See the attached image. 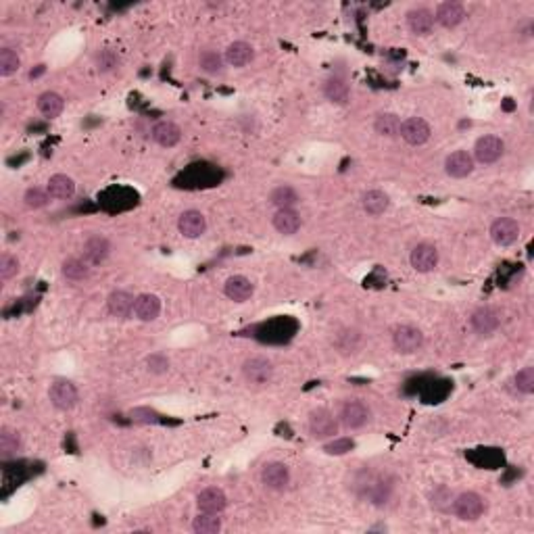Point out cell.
<instances>
[{
	"instance_id": "f35d334b",
	"label": "cell",
	"mask_w": 534,
	"mask_h": 534,
	"mask_svg": "<svg viewBox=\"0 0 534 534\" xmlns=\"http://www.w3.org/2000/svg\"><path fill=\"white\" fill-rule=\"evenodd\" d=\"M23 201H25V207H29V209H42L48 205L50 194H48V190H42V188H29L25 192Z\"/></svg>"
},
{
	"instance_id": "6da1fadb",
	"label": "cell",
	"mask_w": 534,
	"mask_h": 534,
	"mask_svg": "<svg viewBox=\"0 0 534 534\" xmlns=\"http://www.w3.org/2000/svg\"><path fill=\"white\" fill-rule=\"evenodd\" d=\"M453 514L461 520V522H476L485 510H487V503L485 499L474 493V491H468V493H461L459 497L453 499V505H451Z\"/></svg>"
},
{
	"instance_id": "8fae6325",
	"label": "cell",
	"mask_w": 534,
	"mask_h": 534,
	"mask_svg": "<svg viewBox=\"0 0 534 534\" xmlns=\"http://www.w3.org/2000/svg\"><path fill=\"white\" fill-rule=\"evenodd\" d=\"M261 482L271 491H284L290 485V470L282 461H269L261 470Z\"/></svg>"
},
{
	"instance_id": "7bdbcfd3",
	"label": "cell",
	"mask_w": 534,
	"mask_h": 534,
	"mask_svg": "<svg viewBox=\"0 0 534 534\" xmlns=\"http://www.w3.org/2000/svg\"><path fill=\"white\" fill-rule=\"evenodd\" d=\"M132 420L134 422H140V424H157L159 422V413L148 409V407H138V409H132Z\"/></svg>"
},
{
	"instance_id": "52a82bcc",
	"label": "cell",
	"mask_w": 534,
	"mask_h": 534,
	"mask_svg": "<svg viewBox=\"0 0 534 534\" xmlns=\"http://www.w3.org/2000/svg\"><path fill=\"white\" fill-rule=\"evenodd\" d=\"M505 153V144L499 136H482L478 138L476 146H474V159L480 161L482 165H491L497 163Z\"/></svg>"
},
{
	"instance_id": "277c9868",
	"label": "cell",
	"mask_w": 534,
	"mask_h": 534,
	"mask_svg": "<svg viewBox=\"0 0 534 534\" xmlns=\"http://www.w3.org/2000/svg\"><path fill=\"white\" fill-rule=\"evenodd\" d=\"M48 397H50V403H52L56 409H61V411L73 409V407L77 405V399H79V397H77L75 384L69 382V380H63V378H59V380H54V382L50 384Z\"/></svg>"
},
{
	"instance_id": "4dcf8cb0",
	"label": "cell",
	"mask_w": 534,
	"mask_h": 534,
	"mask_svg": "<svg viewBox=\"0 0 534 534\" xmlns=\"http://www.w3.org/2000/svg\"><path fill=\"white\" fill-rule=\"evenodd\" d=\"M374 130L384 138H395L401 132V119L395 113H380L374 121Z\"/></svg>"
},
{
	"instance_id": "2e32d148",
	"label": "cell",
	"mask_w": 534,
	"mask_h": 534,
	"mask_svg": "<svg viewBox=\"0 0 534 534\" xmlns=\"http://www.w3.org/2000/svg\"><path fill=\"white\" fill-rule=\"evenodd\" d=\"M464 19H466V8L459 2H451V0L438 4V8L434 13V21L441 23L447 29L457 27L459 23H464Z\"/></svg>"
},
{
	"instance_id": "484cf974",
	"label": "cell",
	"mask_w": 534,
	"mask_h": 534,
	"mask_svg": "<svg viewBox=\"0 0 534 534\" xmlns=\"http://www.w3.org/2000/svg\"><path fill=\"white\" fill-rule=\"evenodd\" d=\"M361 205H363L365 213H369V215H382L384 211H388L390 199H388V194L382 192V190H367V192L363 194Z\"/></svg>"
},
{
	"instance_id": "9c48e42d",
	"label": "cell",
	"mask_w": 534,
	"mask_h": 534,
	"mask_svg": "<svg viewBox=\"0 0 534 534\" xmlns=\"http://www.w3.org/2000/svg\"><path fill=\"white\" fill-rule=\"evenodd\" d=\"M491 238L499 247H510L520 238V224L512 218H499L491 226Z\"/></svg>"
},
{
	"instance_id": "3957f363",
	"label": "cell",
	"mask_w": 534,
	"mask_h": 534,
	"mask_svg": "<svg viewBox=\"0 0 534 534\" xmlns=\"http://www.w3.org/2000/svg\"><path fill=\"white\" fill-rule=\"evenodd\" d=\"M309 432L313 438L317 441H326V438H334V434H338V422L334 418V413L330 409H313L309 415Z\"/></svg>"
},
{
	"instance_id": "d590c367",
	"label": "cell",
	"mask_w": 534,
	"mask_h": 534,
	"mask_svg": "<svg viewBox=\"0 0 534 534\" xmlns=\"http://www.w3.org/2000/svg\"><path fill=\"white\" fill-rule=\"evenodd\" d=\"M361 342V334L357 330H342L336 334V346L342 353H353Z\"/></svg>"
},
{
	"instance_id": "7402d4cb",
	"label": "cell",
	"mask_w": 534,
	"mask_h": 534,
	"mask_svg": "<svg viewBox=\"0 0 534 534\" xmlns=\"http://www.w3.org/2000/svg\"><path fill=\"white\" fill-rule=\"evenodd\" d=\"M273 228L284 234V236H290V234H296L298 228H300V215L294 211V209H277L273 220H271Z\"/></svg>"
},
{
	"instance_id": "e575fe53",
	"label": "cell",
	"mask_w": 534,
	"mask_h": 534,
	"mask_svg": "<svg viewBox=\"0 0 534 534\" xmlns=\"http://www.w3.org/2000/svg\"><path fill=\"white\" fill-rule=\"evenodd\" d=\"M21 67V59L13 48H2L0 50V75L2 77H10L13 73H17Z\"/></svg>"
},
{
	"instance_id": "1f68e13d",
	"label": "cell",
	"mask_w": 534,
	"mask_h": 534,
	"mask_svg": "<svg viewBox=\"0 0 534 534\" xmlns=\"http://www.w3.org/2000/svg\"><path fill=\"white\" fill-rule=\"evenodd\" d=\"M90 264L86 261V259H77V257H71V259H67L63 267H61V271H63V275L67 277V280H71V282H79V280H86L88 275H90Z\"/></svg>"
},
{
	"instance_id": "d4e9b609",
	"label": "cell",
	"mask_w": 534,
	"mask_h": 534,
	"mask_svg": "<svg viewBox=\"0 0 534 534\" xmlns=\"http://www.w3.org/2000/svg\"><path fill=\"white\" fill-rule=\"evenodd\" d=\"M134 294H130L128 290H115L109 296V311L117 317H130L134 311Z\"/></svg>"
},
{
	"instance_id": "ee69618b",
	"label": "cell",
	"mask_w": 534,
	"mask_h": 534,
	"mask_svg": "<svg viewBox=\"0 0 534 534\" xmlns=\"http://www.w3.org/2000/svg\"><path fill=\"white\" fill-rule=\"evenodd\" d=\"M146 365H148V372L153 374H165L169 369V361L163 355H151Z\"/></svg>"
},
{
	"instance_id": "836d02e7",
	"label": "cell",
	"mask_w": 534,
	"mask_h": 534,
	"mask_svg": "<svg viewBox=\"0 0 534 534\" xmlns=\"http://www.w3.org/2000/svg\"><path fill=\"white\" fill-rule=\"evenodd\" d=\"M192 531L197 534H218L222 531V520L218 518V514H199V518H194Z\"/></svg>"
},
{
	"instance_id": "f1b7e54d",
	"label": "cell",
	"mask_w": 534,
	"mask_h": 534,
	"mask_svg": "<svg viewBox=\"0 0 534 534\" xmlns=\"http://www.w3.org/2000/svg\"><path fill=\"white\" fill-rule=\"evenodd\" d=\"M269 203H271L275 209H292V207L298 203V192H296L292 186L282 184V186H277V188L271 190Z\"/></svg>"
},
{
	"instance_id": "30bf717a",
	"label": "cell",
	"mask_w": 534,
	"mask_h": 534,
	"mask_svg": "<svg viewBox=\"0 0 534 534\" xmlns=\"http://www.w3.org/2000/svg\"><path fill=\"white\" fill-rule=\"evenodd\" d=\"M409 261H411V267L420 273H428V271H434L436 266H438V251L434 245H428V243H422L418 245L411 255H409Z\"/></svg>"
},
{
	"instance_id": "ac0fdd59",
	"label": "cell",
	"mask_w": 534,
	"mask_h": 534,
	"mask_svg": "<svg viewBox=\"0 0 534 534\" xmlns=\"http://www.w3.org/2000/svg\"><path fill=\"white\" fill-rule=\"evenodd\" d=\"M161 313V300L159 296L151 294V292H144V294H138L136 296V303H134V315L140 319V321H155Z\"/></svg>"
},
{
	"instance_id": "4316f807",
	"label": "cell",
	"mask_w": 534,
	"mask_h": 534,
	"mask_svg": "<svg viewBox=\"0 0 534 534\" xmlns=\"http://www.w3.org/2000/svg\"><path fill=\"white\" fill-rule=\"evenodd\" d=\"M38 109H40V113H42L44 117L54 119V117H59V115L63 113L65 100H63V96L56 94V92H44V94H40V98H38Z\"/></svg>"
},
{
	"instance_id": "8992f818",
	"label": "cell",
	"mask_w": 534,
	"mask_h": 534,
	"mask_svg": "<svg viewBox=\"0 0 534 534\" xmlns=\"http://www.w3.org/2000/svg\"><path fill=\"white\" fill-rule=\"evenodd\" d=\"M372 420V411L363 401H346L340 409V422L349 430H359Z\"/></svg>"
},
{
	"instance_id": "e0dca14e",
	"label": "cell",
	"mask_w": 534,
	"mask_h": 534,
	"mask_svg": "<svg viewBox=\"0 0 534 534\" xmlns=\"http://www.w3.org/2000/svg\"><path fill=\"white\" fill-rule=\"evenodd\" d=\"M153 140L159 144V146H165V148H171V146H176L180 140H182V130H180V125L178 123H174V121H167V119H163V121H157L155 125H153Z\"/></svg>"
},
{
	"instance_id": "ffe728a7",
	"label": "cell",
	"mask_w": 534,
	"mask_h": 534,
	"mask_svg": "<svg viewBox=\"0 0 534 534\" xmlns=\"http://www.w3.org/2000/svg\"><path fill=\"white\" fill-rule=\"evenodd\" d=\"M111 253V243L105 236H90L84 245V259L90 266L102 264Z\"/></svg>"
},
{
	"instance_id": "d6a6232c",
	"label": "cell",
	"mask_w": 534,
	"mask_h": 534,
	"mask_svg": "<svg viewBox=\"0 0 534 534\" xmlns=\"http://www.w3.org/2000/svg\"><path fill=\"white\" fill-rule=\"evenodd\" d=\"M224 63H226V56H222L220 52L215 50H203L199 54V65L205 73L209 75H215V73H222L224 71Z\"/></svg>"
},
{
	"instance_id": "cb8c5ba5",
	"label": "cell",
	"mask_w": 534,
	"mask_h": 534,
	"mask_svg": "<svg viewBox=\"0 0 534 534\" xmlns=\"http://www.w3.org/2000/svg\"><path fill=\"white\" fill-rule=\"evenodd\" d=\"M50 199H56V201H67L75 194V182L65 176V174H56L48 180V186H46Z\"/></svg>"
},
{
	"instance_id": "d6986e66",
	"label": "cell",
	"mask_w": 534,
	"mask_h": 534,
	"mask_svg": "<svg viewBox=\"0 0 534 534\" xmlns=\"http://www.w3.org/2000/svg\"><path fill=\"white\" fill-rule=\"evenodd\" d=\"M224 292H226V296H228L230 300L245 303V300H249V298L253 296L255 286H253V282H251L247 275H232V277H228Z\"/></svg>"
},
{
	"instance_id": "5bb4252c",
	"label": "cell",
	"mask_w": 534,
	"mask_h": 534,
	"mask_svg": "<svg viewBox=\"0 0 534 534\" xmlns=\"http://www.w3.org/2000/svg\"><path fill=\"white\" fill-rule=\"evenodd\" d=\"M470 323H472V328H474L476 334L489 336V334H493V332L499 328L501 317H499V313H497L493 307H478V309L472 313Z\"/></svg>"
},
{
	"instance_id": "60d3db41",
	"label": "cell",
	"mask_w": 534,
	"mask_h": 534,
	"mask_svg": "<svg viewBox=\"0 0 534 534\" xmlns=\"http://www.w3.org/2000/svg\"><path fill=\"white\" fill-rule=\"evenodd\" d=\"M117 65H119V56H117L113 50L105 48V50H100V52L96 54V67H98V71L107 73V71H113Z\"/></svg>"
},
{
	"instance_id": "74e56055",
	"label": "cell",
	"mask_w": 534,
	"mask_h": 534,
	"mask_svg": "<svg viewBox=\"0 0 534 534\" xmlns=\"http://www.w3.org/2000/svg\"><path fill=\"white\" fill-rule=\"evenodd\" d=\"M514 386L522 395H533L534 392V367H522L514 376Z\"/></svg>"
},
{
	"instance_id": "5b68a950",
	"label": "cell",
	"mask_w": 534,
	"mask_h": 534,
	"mask_svg": "<svg viewBox=\"0 0 534 534\" xmlns=\"http://www.w3.org/2000/svg\"><path fill=\"white\" fill-rule=\"evenodd\" d=\"M245 380L253 386H267L273 378V365L266 357H251L243 365Z\"/></svg>"
},
{
	"instance_id": "7c38bea8",
	"label": "cell",
	"mask_w": 534,
	"mask_h": 534,
	"mask_svg": "<svg viewBox=\"0 0 534 534\" xmlns=\"http://www.w3.org/2000/svg\"><path fill=\"white\" fill-rule=\"evenodd\" d=\"M445 171H447V176H451L455 180L468 178L474 171V157L468 151H455L447 157Z\"/></svg>"
},
{
	"instance_id": "4fadbf2b",
	"label": "cell",
	"mask_w": 534,
	"mask_h": 534,
	"mask_svg": "<svg viewBox=\"0 0 534 534\" xmlns=\"http://www.w3.org/2000/svg\"><path fill=\"white\" fill-rule=\"evenodd\" d=\"M178 230H180V234L186 236V238H199V236H203L205 230H207V220H205V215H203L201 211L188 209V211H184V213L180 215V220H178Z\"/></svg>"
},
{
	"instance_id": "f546056e",
	"label": "cell",
	"mask_w": 534,
	"mask_h": 534,
	"mask_svg": "<svg viewBox=\"0 0 534 534\" xmlns=\"http://www.w3.org/2000/svg\"><path fill=\"white\" fill-rule=\"evenodd\" d=\"M21 436L17 430L13 428H2L0 430V457L2 459H10L21 451Z\"/></svg>"
},
{
	"instance_id": "7a4b0ae2",
	"label": "cell",
	"mask_w": 534,
	"mask_h": 534,
	"mask_svg": "<svg viewBox=\"0 0 534 534\" xmlns=\"http://www.w3.org/2000/svg\"><path fill=\"white\" fill-rule=\"evenodd\" d=\"M392 344L399 353H405V355H411V353H418L422 346H424V334L420 328L415 326H397L392 330Z\"/></svg>"
},
{
	"instance_id": "603a6c76",
	"label": "cell",
	"mask_w": 534,
	"mask_h": 534,
	"mask_svg": "<svg viewBox=\"0 0 534 534\" xmlns=\"http://www.w3.org/2000/svg\"><path fill=\"white\" fill-rule=\"evenodd\" d=\"M253 56H255L253 46L249 42H243V40L232 42L226 50V63L232 65V67H245L253 61Z\"/></svg>"
},
{
	"instance_id": "8d00e7d4",
	"label": "cell",
	"mask_w": 534,
	"mask_h": 534,
	"mask_svg": "<svg viewBox=\"0 0 534 534\" xmlns=\"http://www.w3.org/2000/svg\"><path fill=\"white\" fill-rule=\"evenodd\" d=\"M353 449H355V441L349 438V436H334L330 443L323 445V451L328 455H346Z\"/></svg>"
},
{
	"instance_id": "ba28073f",
	"label": "cell",
	"mask_w": 534,
	"mask_h": 534,
	"mask_svg": "<svg viewBox=\"0 0 534 534\" xmlns=\"http://www.w3.org/2000/svg\"><path fill=\"white\" fill-rule=\"evenodd\" d=\"M401 138L407 142V144H411V146H422V144H426L428 140H430V134H432V130H430V125H428V121L426 119H422V117H409V119H405L403 123H401Z\"/></svg>"
},
{
	"instance_id": "ab89813d",
	"label": "cell",
	"mask_w": 534,
	"mask_h": 534,
	"mask_svg": "<svg viewBox=\"0 0 534 534\" xmlns=\"http://www.w3.org/2000/svg\"><path fill=\"white\" fill-rule=\"evenodd\" d=\"M451 505H453V493H451L449 489L441 487V489H436V491L432 493V508H434V510H438V512H449Z\"/></svg>"
},
{
	"instance_id": "44dd1931",
	"label": "cell",
	"mask_w": 534,
	"mask_h": 534,
	"mask_svg": "<svg viewBox=\"0 0 534 534\" xmlns=\"http://www.w3.org/2000/svg\"><path fill=\"white\" fill-rule=\"evenodd\" d=\"M407 25L415 36H426L434 27V13L430 8H413L407 13Z\"/></svg>"
},
{
	"instance_id": "9a60e30c",
	"label": "cell",
	"mask_w": 534,
	"mask_h": 534,
	"mask_svg": "<svg viewBox=\"0 0 534 534\" xmlns=\"http://www.w3.org/2000/svg\"><path fill=\"white\" fill-rule=\"evenodd\" d=\"M197 505H199V512H203V514H222L228 508V497L222 489L209 487L199 493Z\"/></svg>"
},
{
	"instance_id": "83f0119b",
	"label": "cell",
	"mask_w": 534,
	"mask_h": 534,
	"mask_svg": "<svg viewBox=\"0 0 534 534\" xmlns=\"http://www.w3.org/2000/svg\"><path fill=\"white\" fill-rule=\"evenodd\" d=\"M323 94H326L328 100H332L336 105H346L349 96H351V88H349V84L342 77H332V79L326 82Z\"/></svg>"
},
{
	"instance_id": "b9f144b4",
	"label": "cell",
	"mask_w": 534,
	"mask_h": 534,
	"mask_svg": "<svg viewBox=\"0 0 534 534\" xmlns=\"http://www.w3.org/2000/svg\"><path fill=\"white\" fill-rule=\"evenodd\" d=\"M17 271H19V261L13 257V255H2L0 257V280L2 282H8L10 277H15L17 275Z\"/></svg>"
}]
</instances>
